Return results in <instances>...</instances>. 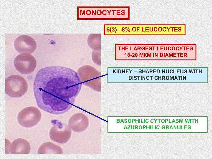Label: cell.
Listing matches in <instances>:
<instances>
[{
    "mask_svg": "<svg viewBox=\"0 0 212 159\" xmlns=\"http://www.w3.org/2000/svg\"><path fill=\"white\" fill-rule=\"evenodd\" d=\"M14 65L16 69L20 73L28 74L34 71L37 66V62L32 55L22 53L15 58Z\"/></svg>",
    "mask_w": 212,
    "mask_h": 159,
    "instance_id": "277c9868",
    "label": "cell"
},
{
    "mask_svg": "<svg viewBox=\"0 0 212 159\" xmlns=\"http://www.w3.org/2000/svg\"><path fill=\"white\" fill-rule=\"evenodd\" d=\"M16 50L19 53L31 54L37 48V43L31 37L26 35L18 37L14 42Z\"/></svg>",
    "mask_w": 212,
    "mask_h": 159,
    "instance_id": "8992f818",
    "label": "cell"
},
{
    "mask_svg": "<svg viewBox=\"0 0 212 159\" xmlns=\"http://www.w3.org/2000/svg\"><path fill=\"white\" fill-rule=\"evenodd\" d=\"M7 149L6 153L11 154H28L30 151L29 143L26 140L19 138L14 140L11 143L7 141Z\"/></svg>",
    "mask_w": 212,
    "mask_h": 159,
    "instance_id": "52a82bcc",
    "label": "cell"
},
{
    "mask_svg": "<svg viewBox=\"0 0 212 159\" xmlns=\"http://www.w3.org/2000/svg\"><path fill=\"white\" fill-rule=\"evenodd\" d=\"M41 117V113L39 109L34 107L29 106L20 111L18 115L17 120L22 126L31 127L38 124Z\"/></svg>",
    "mask_w": 212,
    "mask_h": 159,
    "instance_id": "3957f363",
    "label": "cell"
},
{
    "mask_svg": "<svg viewBox=\"0 0 212 159\" xmlns=\"http://www.w3.org/2000/svg\"><path fill=\"white\" fill-rule=\"evenodd\" d=\"M27 82L23 77L18 75L9 76L5 80V92L9 96L21 97L27 92Z\"/></svg>",
    "mask_w": 212,
    "mask_h": 159,
    "instance_id": "7a4b0ae2",
    "label": "cell"
},
{
    "mask_svg": "<svg viewBox=\"0 0 212 159\" xmlns=\"http://www.w3.org/2000/svg\"><path fill=\"white\" fill-rule=\"evenodd\" d=\"M51 128L49 136L52 140L60 143H66L69 138L70 135V129L65 125L59 122H55Z\"/></svg>",
    "mask_w": 212,
    "mask_h": 159,
    "instance_id": "5b68a950",
    "label": "cell"
},
{
    "mask_svg": "<svg viewBox=\"0 0 212 159\" xmlns=\"http://www.w3.org/2000/svg\"><path fill=\"white\" fill-rule=\"evenodd\" d=\"M82 84L78 74L69 68L59 66L42 68L37 73L34 83L37 104L51 114L64 113L71 108L73 93H78Z\"/></svg>",
    "mask_w": 212,
    "mask_h": 159,
    "instance_id": "6da1fadb",
    "label": "cell"
},
{
    "mask_svg": "<svg viewBox=\"0 0 212 159\" xmlns=\"http://www.w3.org/2000/svg\"><path fill=\"white\" fill-rule=\"evenodd\" d=\"M61 147L50 142L43 143L39 147L37 151L38 154L62 153Z\"/></svg>",
    "mask_w": 212,
    "mask_h": 159,
    "instance_id": "ba28073f",
    "label": "cell"
}]
</instances>
